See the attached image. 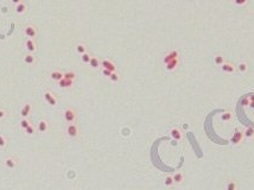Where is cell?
<instances>
[{
  "label": "cell",
  "mask_w": 254,
  "mask_h": 190,
  "mask_svg": "<svg viewBox=\"0 0 254 190\" xmlns=\"http://www.w3.org/2000/svg\"><path fill=\"white\" fill-rule=\"evenodd\" d=\"M90 58H92V56H90L89 54H87V52L82 55V62H83V63H89Z\"/></svg>",
  "instance_id": "4dcf8cb0"
},
{
  "label": "cell",
  "mask_w": 254,
  "mask_h": 190,
  "mask_svg": "<svg viewBox=\"0 0 254 190\" xmlns=\"http://www.w3.org/2000/svg\"><path fill=\"white\" fill-rule=\"evenodd\" d=\"M100 64H101V62H100V60H99L97 57H92L90 61H89V65H90L93 69H97V68L100 67Z\"/></svg>",
  "instance_id": "d6986e66"
},
{
  "label": "cell",
  "mask_w": 254,
  "mask_h": 190,
  "mask_svg": "<svg viewBox=\"0 0 254 190\" xmlns=\"http://www.w3.org/2000/svg\"><path fill=\"white\" fill-rule=\"evenodd\" d=\"M25 132H26V134H29V135H32L33 133H34V127L30 125V126L28 127L26 129H25Z\"/></svg>",
  "instance_id": "d6a6232c"
},
{
  "label": "cell",
  "mask_w": 254,
  "mask_h": 190,
  "mask_svg": "<svg viewBox=\"0 0 254 190\" xmlns=\"http://www.w3.org/2000/svg\"><path fill=\"white\" fill-rule=\"evenodd\" d=\"M242 139H244V132L240 131L239 128H236L235 132H234V134H233V137L230 138V143L233 145H239V144H241Z\"/></svg>",
  "instance_id": "6da1fadb"
},
{
  "label": "cell",
  "mask_w": 254,
  "mask_h": 190,
  "mask_svg": "<svg viewBox=\"0 0 254 190\" xmlns=\"http://www.w3.org/2000/svg\"><path fill=\"white\" fill-rule=\"evenodd\" d=\"M224 63V57L222 55H216L215 56V64L216 65H222Z\"/></svg>",
  "instance_id": "d4e9b609"
},
{
  "label": "cell",
  "mask_w": 254,
  "mask_h": 190,
  "mask_svg": "<svg viewBox=\"0 0 254 190\" xmlns=\"http://www.w3.org/2000/svg\"><path fill=\"white\" fill-rule=\"evenodd\" d=\"M6 115V113H5V111H2V109H0V119H2Z\"/></svg>",
  "instance_id": "8d00e7d4"
},
{
  "label": "cell",
  "mask_w": 254,
  "mask_h": 190,
  "mask_svg": "<svg viewBox=\"0 0 254 190\" xmlns=\"http://www.w3.org/2000/svg\"><path fill=\"white\" fill-rule=\"evenodd\" d=\"M44 99H45V101L48 102V105H50V106H55V105L57 103L56 97L51 94L50 92H46V93L44 94Z\"/></svg>",
  "instance_id": "8992f818"
},
{
  "label": "cell",
  "mask_w": 254,
  "mask_h": 190,
  "mask_svg": "<svg viewBox=\"0 0 254 190\" xmlns=\"http://www.w3.org/2000/svg\"><path fill=\"white\" fill-rule=\"evenodd\" d=\"M37 128H38V131L40 133H44V132H46L49 129V125H48V123L45 120H42V121L38 123V127Z\"/></svg>",
  "instance_id": "5bb4252c"
},
{
  "label": "cell",
  "mask_w": 254,
  "mask_h": 190,
  "mask_svg": "<svg viewBox=\"0 0 254 190\" xmlns=\"http://www.w3.org/2000/svg\"><path fill=\"white\" fill-rule=\"evenodd\" d=\"M221 69H222V71L228 73V74H232V73L235 71V67H234L232 63H227V62H224V63L221 65Z\"/></svg>",
  "instance_id": "9c48e42d"
},
{
  "label": "cell",
  "mask_w": 254,
  "mask_h": 190,
  "mask_svg": "<svg viewBox=\"0 0 254 190\" xmlns=\"http://www.w3.org/2000/svg\"><path fill=\"white\" fill-rule=\"evenodd\" d=\"M24 62L26 64H34V62H36V58H34V56L32 55V54H28L25 57H24Z\"/></svg>",
  "instance_id": "44dd1931"
},
{
  "label": "cell",
  "mask_w": 254,
  "mask_h": 190,
  "mask_svg": "<svg viewBox=\"0 0 254 190\" xmlns=\"http://www.w3.org/2000/svg\"><path fill=\"white\" fill-rule=\"evenodd\" d=\"M101 65L103 67V69L111 70L112 73H114V71L117 70V67H115V64L113 63L112 61H109V60H103V61L101 62Z\"/></svg>",
  "instance_id": "5b68a950"
},
{
  "label": "cell",
  "mask_w": 254,
  "mask_h": 190,
  "mask_svg": "<svg viewBox=\"0 0 254 190\" xmlns=\"http://www.w3.org/2000/svg\"><path fill=\"white\" fill-rule=\"evenodd\" d=\"M175 58H178V52H177L176 50H172V51H170V52L164 57V63L167 64L169 62H171L172 60H175Z\"/></svg>",
  "instance_id": "52a82bcc"
},
{
  "label": "cell",
  "mask_w": 254,
  "mask_h": 190,
  "mask_svg": "<svg viewBox=\"0 0 254 190\" xmlns=\"http://www.w3.org/2000/svg\"><path fill=\"white\" fill-rule=\"evenodd\" d=\"M164 184H165L166 187H171V186L173 184V178H172V176H167V177L165 178V181H164Z\"/></svg>",
  "instance_id": "83f0119b"
},
{
  "label": "cell",
  "mask_w": 254,
  "mask_h": 190,
  "mask_svg": "<svg viewBox=\"0 0 254 190\" xmlns=\"http://www.w3.org/2000/svg\"><path fill=\"white\" fill-rule=\"evenodd\" d=\"M30 125H31V124H30V121H29L28 119H23V120L20 121V127H22L23 129H26Z\"/></svg>",
  "instance_id": "f1b7e54d"
},
{
  "label": "cell",
  "mask_w": 254,
  "mask_h": 190,
  "mask_svg": "<svg viewBox=\"0 0 254 190\" xmlns=\"http://www.w3.org/2000/svg\"><path fill=\"white\" fill-rule=\"evenodd\" d=\"M26 49L29 50V52L32 54V52H34L36 51V43H34V40L33 39H28L26 40Z\"/></svg>",
  "instance_id": "4fadbf2b"
},
{
  "label": "cell",
  "mask_w": 254,
  "mask_h": 190,
  "mask_svg": "<svg viewBox=\"0 0 254 190\" xmlns=\"http://www.w3.org/2000/svg\"><path fill=\"white\" fill-rule=\"evenodd\" d=\"M109 80H111L112 82H118V81H119V75L117 74V71H114V73H112V74H111Z\"/></svg>",
  "instance_id": "f546056e"
},
{
  "label": "cell",
  "mask_w": 254,
  "mask_h": 190,
  "mask_svg": "<svg viewBox=\"0 0 254 190\" xmlns=\"http://www.w3.org/2000/svg\"><path fill=\"white\" fill-rule=\"evenodd\" d=\"M165 65H166V69H167V70H173V69H176V67L178 65V58L172 60L171 62H169V63L165 64Z\"/></svg>",
  "instance_id": "ffe728a7"
},
{
  "label": "cell",
  "mask_w": 254,
  "mask_h": 190,
  "mask_svg": "<svg viewBox=\"0 0 254 190\" xmlns=\"http://www.w3.org/2000/svg\"><path fill=\"white\" fill-rule=\"evenodd\" d=\"M76 51H77L78 54L83 55V54L87 52V49H86V46H84L83 44H77V45H76Z\"/></svg>",
  "instance_id": "603a6c76"
},
{
  "label": "cell",
  "mask_w": 254,
  "mask_h": 190,
  "mask_svg": "<svg viewBox=\"0 0 254 190\" xmlns=\"http://www.w3.org/2000/svg\"><path fill=\"white\" fill-rule=\"evenodd\" d=\"M241 103H242V106H248V105H250V100H248L247 97H245V99H242Z\"/></svg>",
  "instance_id": "e575fe53"
},
{
  "label": "cell",
  "mask_w": 254,
  "mask_h": 190,
  "mask_svg": "<svg viewBox=\"0 0 254 190\" xmlns=\"http://www.w3.org/2000/svg\"><path fill=\"white\" fill-rule=\"evenodd\" d=\"M24 33H25V36H26V37H29L30 39L34 38V37L37 36L36 28H34V26H32V25H28V26L24 29Z\"/></svg>",
  "instance_id": "277c9868"
},
{
  "label": "cell",
  "mask_w": 254,
  "mask_h": 190,
  "mask_svg": "<svg viewBox=\"0 0 254 190\" xmlns=\"http://www.w3.org/2000/svg\"><path fill=\"white\" fill-rule=\"evenodd\" d=\"M66 133H68L69 137L76 138L78 135V128H77V126L75 124H70L69 126L66 127Z\"/></svg>",
  "instance_id": "3957f363"
},
{
  "label": "cell",
  "mask_w": 254,
  "mask_h": 190,
  "mask_svg": "<svg viewBox=\"0 0 254 190\" xmlns=\"http://www.w3.org/2000/svg\"><path fill=\"white\" fill-rule=\"evenodd\" d=\"M12 1H13V2H14V4H19V2H20V1H22V0H12Z\"/></svg>",
  "instance_id": "f35d334b"
},
{
  "label": "cell",
  "mask_w": 254,
  "mask_h": 190,
  "mask_svg": "<svg viewBox=\"0 0 254 190\" xmlns=\"http://www.w3.org/2000/svg\"><path fill=\"white\" fill-rule=\"evenodd\" d=\"M25 11H26V5H25L23 1H20L19 4H17V6H16V12H17V13L22 14V13H24Z\"/></svg>",
  "instance_id": "e0dca14e"
},
{
  "label": "cell",
  "mask_w": 254,
  "mask_h": 190,
  "mask_svg": "<svg viewBox=\"0 0 254 190\" xmlns=\"http://www.w3.org/2000/svg\"><path fill=\"white\" fill-rule=\"evenodd\" d=\"M102 74H103L105 76H108V77H109L111 74H112V71H111V70H107V69H103V70H102Z\"/></svg>",
  "instance_id": "836d02e7"
},
{
  "label": "cell",
  "mask_w": 254,
  "mask_h": 190,
  "mask_svg": "<svg viewBox=\"0 0 254 190\" xmlns=\"http://www.w3.org/2000/svg\"><path fill=\"white\" fill-rule=\"evenodd\" d=\"M64 120L66 121V123H70V124H72L75 120H76V113L71 109V108H69V109H66L65 112H64Z\"/></svg>",
  "instance_id": "7a4b0ae2"
},
{
  "label": "cell",
  "mask_w": 254,
  "mask_h": 190,
  "mask_svg": "<svg viewBox=\"0 0 254 190\" xmlns=\"http://www.w3.org/2000/svg\"><path fill=\"white\" fill-rule=\"evenodd\" d=\"M233 118V114L230 112H224L222 115H221V120L222 121H230Z\"/></svg>",
  "instance_id": "7402d4cb"
},
{
  "label": "cell",
  "mask_w": 254,
  "mask_h": 190,
  "mask_svg": "<svg viewBox=\"0 0 254 190\" xmlns=\"http://www.w3.org/2000/svg\"><path fill=\"white\" fill-rule=\"evenodd\" d=\"M6 138L2 135V134H0V147H5L6 146Z\"/></svg>",
  "instance_id": "1f68e13d"
},
{
  "label": "cell",
  "mask_w": 254,
  "mask_h": 190,
  "mask_svg": "<svg viewBox=\"0 0 254 190\" xmlns=\"http://www.w3.org/2000/svg\"><path fill=\"white\" fill-rule=\"evenodd\" d=\"M172 178H173V183H176V184H181V183L183 182V180H184L183 174H181V172L175 174V175L172 176Z\"/></svg>",
  "instance_id": "ac0fdd59"
},
{
  "label": "cell",
  "mask_w": 254,
  "mask_h": 190,
  "mask_svg": "<svg viewBox=\"0 0 254 190\" xmlns=\"http://www.w3.org/2000/svg\"><path fill=\"white\" fill-rule=\"evenodd\" d=\"M50 76H51V79H52L54 81H57V82H58V81H61V80L64 77V74H62V73L58 71V70H55V71L51 73Z\"/></svg>",
  "instance_id": "7c38bea8"
},
{
  "label": "cell",
  "mask_w": 254,
  "mask_h": 190,
  "mask_svg": "<svg viewBox=\"0 0 254 190\" xmlns=\"http://www.w3.org/2000/svg\"><path fill=\"white\" fill-rule=\"evenodd\" d=\"M234 2L236 5H245L247 2V0H234Z\"/></svg>",
  "instance_id": "d590c367"
},
{
  "label": "cell",
  "mask_w": 254,
  "mask_h": 190,
  "mask_svg": "<svg viewBox=\"0 0 254 190\" xmlns=\"http://www.w3.org/2000/svg\"><path fill=\"white\" fill-rule=\"evenodd\" d=\"M58 85H60V87H62V88H70V87L74 85V81H71V80H65L63 77L61 81H58Z\"/></svg>",
  "instance_id": "8fae6325"
},
{
  "label": "cell",
  "mask_w": 254,
  "mask_h": 190,
  "mask_svg": "<svg viewBox=\"0 0 254 190\" xmlns=\"http://www.w3.org/2000/svg\"><path fill=\"white\" fill-rule=\"evenodd\" d=\"M31 113V105H29V103H26L24 107H23V109H22V112H20V114H22V117H23V119H26L28 117H29V114Z\"/></svg>",
  "instance_id": "30bf717a"
},
{
  "label": "cell",
  "mask_w": 254,
  "mask_h": 190,
  "mask_svg": "<svg viewBox=\"0 0 254 190\" xmlns=\"http://www.w3.org/2000/svg\"><path fill=\"white\" fill-rule=\"evenodd\" d=\"M170 133H171V137L175 139V140H182V138H183V134H182V132H181V129H178V128H172L171 131H170Z\"/></svg>",
  "instance_id": "ba28073f"
},
{
  "label": "cell",
  "mask_w": 254,
  "mask_h": 190,
  "mask_svg": "<svg viewBox=\"0 0 254 190\" xmlns=\"http://www.w3.org/2000/svg\"><path fill=\"white\" fill-rule=\"evenodd\" d=\"M238 69H239V71H240V73H246V71H247V63H245V62L239 63Z\"/></svg>",
  "instance_id": "4316f807"
},
{
  "label": "cell",
  "mask_w": 254,
  "mask_h": 190,
  "mask_svg": "<svg viewBox=\"0 0 254 190\" xmlns=\"http://www.w3.org/2000/svg\"><path fill=\"white\" fill-rule=\"evenodd\" d=\"M244 137L247 138V139H251L254 137V128L253 127H247L245 131H244Z\"/></svg>",
  "instance_id": "2e32d148"
},
{
  "label": "cell",
  "mask_w": 254,
  "mask_h": 190,
  "mask_svg": "<svg viewBox=\"0 0 254 190\" xmlns=\"http://www.w3.org/2000/svg\"><path fill=\"white\" fill-rule=\"evenodd\" d=\"M236 182H234V181H229L228 183H227V187H226V189L227 190H236Z\"/></svg>",
  "instance_id": "484cf974"
},
{
  "label": "cell",
  "mask_w": 254,
  "mask_h": 190,
  "mask_svg": "<svg viewBox=\"0 0 254 190\" xmlns=\"http://www.w3.org/2000/svg\"><path fill=\"white\" fill-rule=\"evenodd\" d=\"M75 77H76V74H75L74 71H68V73L64 74V79H65V80H71V81H74Z\"/></svg>",
  "instance_id": "cb8c5ba5"
},
{
  "label": "cell",
  "mask_w": 254,
  "mask_h": 190,
  "mask_svg": "<svg viewBox=\"0 0 254 190\" xmlns=\"http://www.w3.org/2000/svg\"><path fill=\"white\" fill-rule=\"evenodd\" d=\"M248 106H250L252 109H254V101H250V105H248Z\"/></svg>",
  "instance_id": "74e56055"
},
{
  "label": "cell",
  "mask_w": 254,
  "mask_h": 190,
  "mask_svg": "<svg viewBox=\"0 0 254 190\" xmlns=\"http://www.w3.org/2000/svg\"><path fill=\"white\" fill-rule=\"evenodd\" d=\"M5 165H6V168L7 169H14L16 168V165H17V163H16V160L14 158H11V157H8V158L5 159Z\"/></svg>",
  "instance_id": "9a60e30c"
}]
</instances>
